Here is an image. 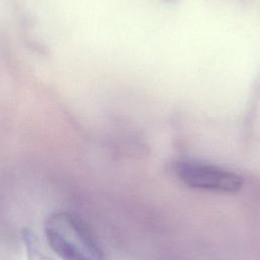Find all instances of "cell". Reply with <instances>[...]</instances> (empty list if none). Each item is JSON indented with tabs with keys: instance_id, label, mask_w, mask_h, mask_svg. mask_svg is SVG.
<instances>
[{
	"instance_id": "6da1fadb",
	"label": "cell",
	"mask_w": 260,
	"mask_h": 260,
	"mask_svg": "<svg viewBox=\"0 0 260 260\" xmlns=\"http://www.w3.org/2000/svg\"><path fill=\"white\" fill-rule=\"evenodd\" d=\"M46 237L51 248L66 259L100 257L101 250L86 226L75 216L58 212L46 224Z\"/></svg>"
},
{
	"instance_id": "7a4b0ae2",
	"label": "cell",
	"mask_w": 260,
	"mask_h": 260,
	"mask_svg": "<svg viewBox=\"0 0 260 260\" xmlns=\"http://www.w3.org/2000/svg\"><path fill=\"white\" fill-rule=\"evenodd\" d=\"M175 172L184 184L196 189L233 193L243 186L240 175L211 164L184 160L176 165Z\"/></svg>"
}]
</instances>
